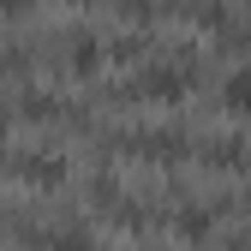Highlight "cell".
Here are the masks:
<instances>
[{
    "mask_svg": "<svg viewBox=\"0 0 251 251\" xmlns=\"http://www.w3.org/2000/svg\"><path fill=\"white\" fill-rule=\"evenodd\" d=\"M18 174H24V179H36V185H54V179H60V162H54V155H24Z\"/></svg>",
    "mask_w": 251,
    "mask_h": 251,
    "instance_id": "obj_1",
    "label": "cell"
},
{
    "mask_svg": "<svg viewBox=\"0 0 251 251\" xmlns=\"http://www.w3.org/2000/svg\"><path fill=\"white\" fill-rule=\"evenodd\" d=\"M222 102H227L233 114H251V72H239V78L222 90Z\"/></svg>",
    "mask_w": 251,
    "mask_h": 251,
    "instance_id": "obj_2",
    "label": "cell"
},
{
    "mask_svg": "<svg viewBox=\"0 0 251 251\" xmlns=\"http://www.w3.org/2000/svg\"><path fill=\"white\" fill-rule=\"evenodd\" d=\"M150 96H185V78L168 72V66H162V72H150Z\"/></svg>",
    "mask_w": 251,
    "mask_h": 251,
    "instance_id": "obj_3",
    "label": "cell"
},
{
    "mask_svg": "<svg viewBox=\"0 0 251 251\" xmlns=\"http://www.w3.org/2000/svg\"><path fill=\"white\" fill-rule=\"evenodd\" d=\"M179 233H185V239H203V233H209V215H203V209H185V215H179Z\"/></svg>",
    "mask_w": 251,
    "mask_h": 251,
    "instance_id": "obj_4",
    "label": "cell"
},
{
    "mask_svg": "<svg viewBox=\"0 0 251 251\" xmlns=\"http://www.w3.org/2000/svg\"><path fill=\"white\" fill-rule=\"evenodd\" d=\"M54 251H90V239H84V233H60Z\"/></svg>",
    "mask_w": 251,
    "mask_h": 251,
    "instance_id": "obj_5",
    "label": "cell"
}]
</instances>
